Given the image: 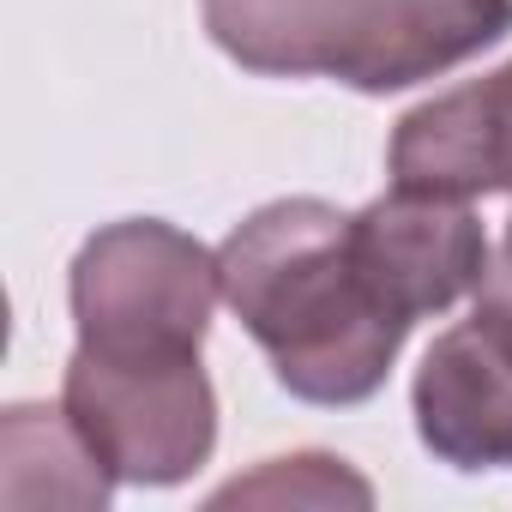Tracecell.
Masks as SVG:
<instances>
[{"mask_svg": "<svg viewBox=\"0 0 512 512\" xmlns=\"http://www.w3.org/2000/svg\"><path fill=\"white\" fill-rule=\"evenodd\" d=\"M217 272L229 314L302 404H368L410 338V320L386 308L356 260L350 211L332 199H272L247 211L217 247Z\"/></svg>", "mask_w": 512, "mask_h": 512, "instance_id": "1", "label": "cell"}, {"mask_svg": "<svg viewBox=\"0 0 512 512\" xmlns=\"http://www.w3.org/2000/svg\"><path fill=\"white\" fill-rule=\"evenodd\" d=\"M199 19L241 73L386 97L494 49L512 0H199Z\"/></svg>", "mask_w": 512, "mask_h": 512, "instance_id": "2", "label": "cell"}, {"mask_svg": "<svg viewBox=\"0 0 512 512\" xmlns=\"http://www.w3.org/2000/svg\"><path fill=\"white\" fill-rule=\"evenodd\" d=\"M217 296V253L163 217L97 229L67 278L79 344L109 356H199Z\"/></svg>", "mask_w": 512, "mask_h": 512, "instance_id": "3", "label": "cell"}, {"mask_svg": "<svg viewBox=\"0 0 512 512\" xmlns=\"http://www.w3.org/2000/svg\"><path fill=\"white\" fill-rule=\"evenodd\" d=\"M61 410L115 482L175 488L217 446V392L199 356H109L73 350Z\"/></svg>", "mask_w": 512, "mask_h": 512, "instance_id": "4", "label": "cell"}, {"mask_svg": "<svg viewBox=\"0 0 512 512\" xmlns=\"http://www.w3.org/2000/svg\"><path fill=\"white\" fill-rule=\"evenodd\" d=\"M422 446L452 470L512 464V302L482 296L470 320L446 326L410 386Z\"/></svg>", "mask_w": 512, "mask_h": 512, "instance_id": "5", "label": "cell"}, {"mask_svg": "<svg viewBox=\"0 0 512 512\" xmlns=\"http://www.w3.org/2000/svg\"><path fill=\"white\" fill-rule=\"evenodd\" d=\"M350 241L386 308L410 326L476 296L494 260L470 199H440L410 187H392L362 211H350Z\"/></svg>", "mask_w": 512, "mask_h": 512, "instance_id": "6", "label": "cell"}, {"mask_svg": "<svg viewBox=\"0 0 512 512\" xmlns=\"http://www.w3.org/2000/svg\"><path fill=\"white\" fill-rule=\"evenodd\" d=\"M392 187L440 199L512 193V61L416 103L386 145Z\"/></svg>", "mask_w": 512, "mask_h": 512, "instance_id": "7", "label": "cell"}, {"mask_svg": "<svg viewBox=\"0 0 512 512\" xmlns=\"http://www.w3.org/2000/svg\"><path fill=\"white\" fill-rule=\"evenodd\" d=\"M115 476L79 440L67 410L13 404L0 422V500L13 506H109Z\"/></svg>", "mask_w": 512, "mask_h": 512, "instance_id": "8", "label": "cell"}, {"mask_svg": "<svg viewBox=\"0 0 512 512\" xmlns=\"http://www.w3.org/2000/svg\"><path fill=\"white\" fill-rule=\"evenodd\" d=\"M235 500H253V506H338V500H356L368 506L374 488L362 476L344 470V458L332 452H296V458H266L253 476H235L229 488L211 494V506H235Z\"/></svg>", "mask_w": 512, "mask_h": 512, "instance_id": "9", "label": "cell"}, {"mask_svg": "<svg viewBox=\"0 0 512 512\" xmlns=\"http://www.w3.org/2000/svg\"><path fill=\"white\" fill-rule=\"evenodd\" d=\"M482 296H500V302H512V217H506V241H500V253L488 260Z\"/></svg>", "mask_w": 512, "mask_h": 512, "instance_id": "10", "label": "cell"}]
</instances>
